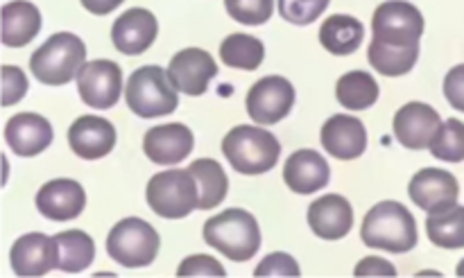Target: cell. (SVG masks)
I'll list each match as a JSON object with an SVG mask.
<instances>
[{"instance_id": "obj_36", "label": "cell", "mask_w": 464, "mask_h": 278, "mask_svg": "<svg viewBox=\"0 0 464 278\" xmlns=\"http://www.w3.org/2000/svg\"><path fill=\"white\" fill-rule=\"evenodd\" d=\"M179 276H225V267L216 261L213 256H188L177 270Z\"/></svg>"}, {"instance_id": "obj_34", "label": "cell", "mask_w": 464, "mask_h": 278, "mask_svg": "<svg viewBox=\"0 0 464 278\" xmlns=\"http://www.w3.org/2000/svg\"><path fill=\"white\" fill-rule=\"evenodd\" d=\"M299 274H302V270H299L297 261L284 252H276V254H270V256H266L261 261V265L254 270V276H258V278L261 276H299Z\"/></svg>"}, {"instance_id": "obj_7", "label": "cell", "mask_w": 464, "mask_h": 278, "mask_svg": "<svg viewBox=\"0 0 464 278\" xmlns=\"http://www.w3.org/2000/svg\"><path fill=\"white\" fill-rule=\"evenodd\" d=\"M161 238L139 217L121 220L107 235V254L122 267H148L157 258Z\"/></svg>"}, {"instance_id": "obj_22", "label": "cell", "mask_w": 464, "mask_h": 278, "mask_svg": "<svg viewBox=\"0 0 464 278\" xmlns=\"http://www.w3.org/2000/svg\"><path fill=\"white\" fill-rule=\"evenodd\" d=\"M331 179V168L315 149H297L284 168V181L293 193L311 195L324 188Z\"/></svg>"}, {"instance_id": "obj_13", "label": "cell", "mask_w": 464, "mask_h": 278, "mask_svg": "<svg viewBox=\"0 0 464 278\" xmlns=\"http://www.w3.org/2000/svg\"><path fill=\"white\" fill-rule=\"evenodd\" d=\"M218 75V63L211 54L202 48H186L170 59L168 77L172 86L184 95H204L208 89V81Z\"/></svg>"}, {"instance_id": "obj_30", "label": "cell", "mask_w": 464, "mask_h": 278, "mask_svg": "<svg viewBox=\"0 0 464 278\" xmlns=\"http://www.w3.org/2000/svg\"><path fill=\"white\" fill-rule=\"evenodd\" d=\"M263 57H266V45L256 36L231 34L220 45V59L229 68L256 71L263 63Z\"/></svg>"}, {"instance_id": "obj_35", "label": "cell", "mask_w": 464, "mask_h": 278, "mask_svg": "<svg viewBox=\"0 0 464 278\" xmlns=\"http://www.w3.org/2000/svg\"><path fill=\"white\" fill-rule=\"evenodd\" d=\"M27 93V77L21 68L3 66V107L21 102Z\"/></svg>"}, {"instance_id": "obj_31", "label": "cell", "mask_w": 464, "mask_h": 278, "mask_svg": "<svg viewBox=\"0 0 464 278\" xmlns=\"http://www.w3.org/2000/svg\"><path fill=\"white\" fill-rule=\"evenodd\" d=\"M430 154L447 163L464 161V122L458 120V118H449L440 127L438 136L430 145Z\"/></svg>"}, {"instance_id": "obj_20", "label": "cell", "mask_w": 464, "mask_h": 278, "mask_svg": "<svg viewBox=\"0 0 464 278\" xmlns=\"http://www.w3.org/2000/svg\"><path fill=\"white\" fill-rule=\"evenodd\" d=\"M53 139V127L39 113H16L5 125V140L18 157H36L50 148Z\"/></svg>"}, {"instance_id": "obj_40", "label": "cell", "mask_w": 464, "mask_h": 278, "mask_svg": "<svg viewBox=\"0 0 464 278\" xmlns=\"http://www.w3.org/2000/svg\"><path fill=\"white\" fill-rule=\"evenodd\" d=\"M456 274H458V276H464V258H462V261H460V265H458Z\"/></svg>"}, {"instance_id": "obj_5", "label": "cell", "mask_w": 464, "mask_h": 278, "mask_svg": "<svg viewBox=\"0 0 464 278\" xmlns=\"http://www.w3.org/2000/svg\"><path fill=\"white\" fill-rule=\"evenodd\" d=\"M125 102L139 118H161L175 111L179 98L168 71L161 66H143L127 80Z\"/></svg>"}, {"instance_id": "obj_3", "label": "cell", "mask_w": 464, "mask_h": 278, "mask_svg": "<svg viewBox=\"0 0 464 278\" xmlns=\"http://www.w3.org/2000/svg\"><path fill=\"white\" fill-rule=\"evenodd\" d=\"M222 152L240 175H263L279 163L281 145L275 134L252 125H238L222 140Z\"/></svg>"}, {"instance_id": "obj_16", "label": "cell", "mask_w": 464, "mask_h": 278, "mask_svg": "<svg viewBox=\"0 0 464 278\" xmlns=\"http://www.w3.org/2000/svg\"><path fill=\"white\" fill-rule=\"evenodd\" d=\"M68 145L86 161L102 158L116 148V127L100 116H80L68 129Z\"/></svg>"}, {"instance_id": "obj_23", "label": "cell", "mask_w": 464, "mask_h": 278, "mask_svg": "<svg viewBox=\"0 0 464 278\" xmlns=\"http://www.w3.org/2000/svg\"><path fill=\"white\" fill-rule=\"evenodd\" d=\"M41 30V14L27 0H14L3 7V43L9 48H23Z\"/></svg>"}, {"instance_id": "obj_18", "label": "cell", "mask_w": 464, "mask_h": 278, "mask_svg": "<svg viewBox=\"0 0 464 278\" xmlns=\"http://www.w3.org/2000/svg\"><path fill=\"white\" fill-rule=\"evenodd\" d=\"M86 206V193L77 181L54 179L41 186L36 193V208L53 222L75 220Z\"/></svg>"}, {"instance_id": "obj_12", "label": "cell", "mask_w": 464, "mask_h": 278, "mask_svg": "<svg viewBox=\"0 0 464 278\" xmlns=\"http://www.w3.org/2000/svg\"><path fill=\"white\" fill-rule=\"evenodd\" d=\"M442 125V118L430 104L408 102L397 111L392 127L403 148L420 152V149H430Z\"/></svg>"}, {"instance_id": "obj_26", "label": "cell", "mask_w": 464, "mask_h": 278, "mask_svg": "<svg viewBox=\"0 0 464 278\" xmlns=\"http://www.w3.org/2000/svg\"><path fill=\"white\" fill-rule=\"evenodd\" d=\"M335 98L349 111H362L374 107L379 100V84L365 71H352L343 75L335 86Z\"/></svg>"}, {"instance_id": "obj_8", "label": "cell", "mask_w": 464, "mask_h": 278, "mask_svg": "<svg viewBox=\"0 0 464 278\" xmlns=\"http://www.w3.org/2000/svg\"><path fill=\"white\" fill-rule=\"evenodd\" d=\"M372 32L376 43L415 48L424 34V16L415 5L406 0H388L381 5L372 18Z\"/></svg>"}, {"instance_id": "obj_27", "label": "cell", "mask_w": 464, "mask_h": 278, "mask_svg": "<svg viewBox=\"0 0 464 278\" xmlns=\"http://www.w3.org/2000/svg\"><path fill=\"white\" fill-rule=\"evenodd\" d=\"M59 247V267L57 270L68 272V274H77L84 272L86 267L93 263L95 258V244L89 234L84 231H62L54 235Z\"/></svg>"}, {"instance_id": "obj_37", "label": "cell", "mask_w": 464, "mask_h": 278, "mask_svg": "<svg viewBox=\"0 0 464 278\" xmlns=\"http://www.w3.org/2000/svg\"><path fill=\"white\" fill-rule=\"evenodd\" d=\"M444 95L456 111L464 113V63L451 68L444 77Z\"/></svg>"}, {"instance_id": "obj_33", "label": "cell", "mask_w": 464, "mask_h": 278, "mask_svg": "<svg viewBox=\"0 0 464 278\" xmlns=\"http://www.w3.org/2000/svg\"><path fill=\"white\" fill-rule=\"evenodd\" d=\"M331 0H279V14L293 25H311L324 14Z\"/></svg>"}, {"instance_id": "obj_2", "label": "cell", "mask_w": 464, "mask_h": 278, "mask_svg": "<svg viewBox=\"0 0 464 278\" xmlns=\"http://www.w3.org/2000/svg\"><path fill=\"white\" fill-rule=\"evenodd\" d=\"M204 243L234 263L252 261L261 247V229L252 213L227 208L204 225Z\"/></svg>"}, {"instance_id": "obj_21", "label": "cell", "mask_w": 464, "mask_h": 278, "mask_svg": "<svg viewBox=\"0 0 464 278\" xmlns=\"http://www.w3.org/2000/svg\"><path fill=\"white\" fill-rule=\"evenodd\" d=\"M308 226L322 240H340L352 231L353 208L343 195H324L308 206Z\"/></svg>"}, {"instance_id": "obj_25", "label": "cell", "mask_w": 464, "mask_h": 278, "mask_svg": "<svg viewBox=\"0 0 464 278\" xmlns=\"http://www.w3.org/2000/svg\"><path fill=\"white\" fill-rule=\"evenodd\" d=\"M193 172L195 181H198L199 190V211H211V208L220 206L229 190V179H227L225 170L213 158H198L190 163L188 168Z\"/></svg>"}, {"instance_id": "obj_19", "label": "cell", "mask_w": 464, "mask_h": 278, "mask_svg": "<svg viewBox=\"0 0 464 278\" xmlns=\"http://www.w3.org/2000/svg\"><path fill=\"white\" fill-rule=\"evenodd\" d=\"M322 148L340 161H353L367 149V129L353 116H331L322 127Z\"/></svg>"}, {"instance_id": "obj_39", "label": "cell", "mask_w": 464, "mask_h": 278, "mask_svg": "<svg viewBox=\"0 0 464 278\" xmlns=\"http://www.w3.org/2000/svg\"><path fill=\"white\" fill-rule=\"evenodd\" d=\"M84 5V9H89L91 14H98V16H104V14L113 12V9L121 7L125 0H80Z\"/></svg>"}, {"instance_id": "obj_14", "label": "cell", "mask_w": 464, "mask_h": 278, "mask_svg": "<svg viewBox=\"0 0 464 278\" xmlns=\"http://www.w3.org/2000/svg\"><path fill=\"white\" fill-rule=\"evenodd\" d=\"M14 274L21 278L45 276L59 267V247L57 240L44 234H27L14 243L9 252Z\"/></svg>"}, {"instance_id": "obj_38", "label": "cell", "mask_w": 464, "mask_h": 278, "mask_svg": "<svg viewBox=\"0 0 464 278\" xmlns=\"http://www.w3.org/2000/svg\"><path fill=\"white\" fill-rule=\"evenodd\" d=\"M394 274H397V270H394L388 261L376 256L362 258L356 267V276H394Z\"/></svg>"}, {"instance_id": "obj_17", "label": "cell", "mask_w": 464, "mask_h": 278, "mask_svg": "<svg viewBox=\"0 0 464 278\" xmlns=\"http://www.w3.org/2000/svg\"><path fill=\"white\" fill-rule=\"evenodd\" d=\"M159 34V23L152 12L143 7L127 9L122 16L116 18L111 27V41L118 53L140 54L154 43Z\"/></svg>"}, {"instance_id": "obj_15", "label": "cell", "mask_w": 464, "mask_h": 278, "mask_svg": "<svg viewBox=\"0 0 464 278\" xmlns=\"http://www.w3.org/2000/svg\"><path fill=\"white\" fill-rule=\"evenodd\" d=\"M193 131L181 122L152 127L143 139V152L157 166H177L193 152Z\"/></svg>"}, {"instance_id": "obj_11", "label": "cell", "mask_w": 464, "mask_h": 278, "mask_svg": "<svg viewBox=\"0 0 464 278\" xmlns=\"http://www.w3.org/2000/svg\"><path fill=\"white\" fill-rule=\"evenodd\" d=\"M408 195L426 213H440L456 206L460 197V184L451 172L440 170V168H424L411 179Z\"/></svg>"}, {"instance_id": "obj_1", "label": "cell", "mask_w": 464, "mask_h": 278, "mask_svg": "<svg viewBox=\"0 0 464 278\" xmlns=\"http://www.w3.org/2000/svg\"><path fill=\"white\" fill-rule=\"evenodd\" d=\"M361 240L372 249L406 254L417 247L420 234H417L415 217L403 204L381 202L362 220Z\"/></svg>"}, {"instance_id": "obj_6", "label": "cell", "mask_w": 464, "mask_h": 278, "mask_svg": "<svg viewBox=\"0 0 464 278\" xmlns=\"http://www.w3.org/2000/svg\"><path fill=\"white\" fill-rule=\"evenodd\" d=\"M148 206L166 220H181L199 208V190L190 170H166L150 179Z\"/></svg>"}, {"instance_id": "obj_32", "label": "cell", "mask_w": 464, "mask_h": 278, "mask_svg": "<svg viewBox=\"0 0 464 278\" xmlns=\"http://www.w3.org/2000/svg\"><path fill=\"white\" fill-rule=\"evenodd\" d=\"M225 7L240 25H263L272 18L275 0H225Z\"/></svg>"}, {"instance_id": "obj_28", "label": "cell", "mask_w": 464, "mask_h": 278, "mask_svg": "<svg viewBox=\"0 0 464 278\" xmlns=\"http://www.w3.org/2000/svg\"><path fill=\"white\" fill-rule=\"evenodd\" d=\"M426 234L435 247L462 249L464 247V206H451L447 211L429 213Z\"/></svg>"}, {"instance_id": "obj_9", "label": "cell", "mask_w": 464, "mask_h": 278, "mask_svg": "<svg viewBox=\"0 0 464 278\" xmlns=\"http://www.w3.org/2000/svg\"><path fill=\"white\" fill-rule=\"evenodd\" d=\"M77 91L82 102L93 109H109L121 100L122 71L111 59H95L77 72Z\"/></svg>"}, {"instance_id": "obj_10", "label": "cell", "mask_w": 464, "mask_h": 278, "mask_svg": "<svg viewBox=\"0 0 464 278\" xmlns=\"http://www.w3.org/2000/svg\"><path fill=\"white\" fill-rule=\"evenodd\" d=\"M295 104V89L285 77L270 75L258 80L247 93V113L258 125L284 120Z\"/></svg>"}, {"instance_id": "obj_29", "label": "cell", "mask_w": 464, "mask_h": 278, "mask_svg": "<svg viewBox=\"0 0 464 278\" xmlns=\"http://www.w3.org/2000/svg\"><path fill=\"white\" fill-rule=\"evenodd\" d=\"M417 57H420V45L415 48H397V45H383L372 41L367 50L372 68L385 77H401L415 68Z\"/></svg>"}, {"instance_id": "obj_4", "label": "cell", "mask_w": 464, "mask_h": 278, "mask_svg": "<svg viewBox=\"0 0 464 278\" xmlns=\"http://www.w3.org/2000/svg\"><path fill=\"white\" fill-rule=\"evenodd\" d=\"M86 59V45L71 32H57L30 57V71L41 84H68Z\"/></svg>"}, {"instance_id": "obj_24", "label": "cell", "mask_w": 464, "mask_h": 278, "mask_svg": "<svg viewBox=\"0 0 464 278\" xmlns=\"http://www.w3.org/2000/svg\"><path fill=\"white\" fill-rule=\"evenodd\" d=\"M362 39H365L362 23L358 18L347 16V14H334L320 27V43L338 57L356 53L362 45Z\"/></svg>"}]
</instances>
